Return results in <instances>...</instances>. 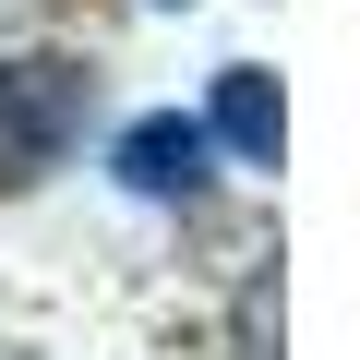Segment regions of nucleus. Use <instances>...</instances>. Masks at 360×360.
Segmentation results:
<instances>
[{
	"instance_id": "f257e3e1",
	"label": "nucleus",
	"mask_w": 360,
	"mask_h": 360,
	"mask_svg": "<svg viewBox=\"0 0 360 360\" xmlns=\"http://www.w3.org/2000/svg\"><path fill=\"white\" fill-rule=\"evenodd\" d=\"M84 108H96V72L72 49L0 60V193H37V180L84 144Z\"/></svg>"
},
{
	"instance_id": "f03ea898",
	"label": "nucleus",
	"mask_w": 360,
	"mask_h": 360,
	"mask_svg": "<svg viewBox=\"0 0 360 360\" xmlns=\"http://www.w3.org/2000/svg\"><path fill=\"white\" fill-rule=\"evenodd\" d=\"M108 168H120V193H144V205H205V180H217V132L180 120V108H156V120L120 132Z\"/></svg>"
},
{
	"instance_id": "7ed1b4c3",
	"label": "nucleus",
	"mask_w": 360,
	"mask_h": 360,
	"mask_svg": "<svg viewBox=\"0 0 360 360\" xmlns=\"http://www.w3.org/2000/svg\"><path fill=\"white\" fill-rule=\"evenodd\" d=\"M205 132L240 156V168H276V144H288V108H276V72H217V108H205Z\"/></svg>"
}]
</instances>
